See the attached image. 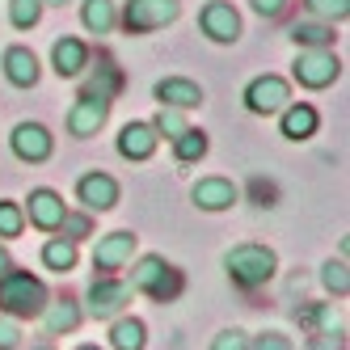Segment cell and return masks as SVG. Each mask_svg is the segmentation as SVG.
<instances>
[{"label": "cell", "mask_w": 350, "mask_h": 350, "mask_svg": "<svg viewBox=\"0 0 350 350\" xmlns=\"http://www.w3.org/2000/svg\"><path fill=\"white\" fill-rule=\"evenodd\" d=\"M46 304H51V299H46V287L30 270L13 266V270L0 274V312L5 317H42Z\"/></svg>", "instance_id": "6da1fadb"}, {"label": "cell", "mask_w": 350, "mask_h": 350, "mask_svg": "<svg viewBox=\"0 0 350 350\" xmlns=\"http://www.w3.org/2000/svg\"><path fill=\"white\" fill-rule=\"evenodd\" d=\"M224 270H228V279L245 291H258L274 279V270H279V258H274V249L266 245H237L224 254Z\"/></svg>", "instance_id": "7a4b0ae2"}, {"label": "cell", "mask_w": 350, "mask_h": 350, "mask_svg": "<svg viewBox=\"0 0 350 350\" xmlns=\"http://www.w3.org/2000/svg\"><path fill=\"white\" fill-rule=\"evenodd\" d=\"M182 287H186L182 270H178V266H169V262L157 258V254H144V258L135 262V270H131V291H144L148 299H157V304H169V299H178Z\"/></svg>", "instance_id": "3957f363"}, {"label": "cell", "mask_w": 350, "mask_h": 350, "mask_svg": "<svg viewBox=\"0 0 350 350\" xmlns=\"http://www.w3.org/2000/svg\"><path fill=\"white\" fill-rule=\"evenodd\" d=\"M178 17H182V0H127V9H122L118 21L127 34H152Z\"/></svg>", "instance_id": "277c9868"}, {"label": "cell", "mask_w": 350, "mask_h": 350, "mask_svg": "<svg viewBox=\"0 0 350 350\" xmlns=\"http://www.w3.org/2000/svg\"><path fill=\"white\" fill-rule=\"evenodd\" d=\"M89 317L93 321H114V317H122V308L131 304V283H122V279H114V274H102V279H93L89 283Z\"/></svg>", "instance_id": "5b68a950"}, {"label": "cell", "mask_w": 350, "mask_h": 350, "mask_svg": "<svg viewBox=\"0 0 350 350\" xmlns=\"http://www.w3.org/2000/svg\"><path fill=\"white\" fill-rule=\"evenodd\" d=\"M342 77V59L329 51V46H321V51H299L295 59V81L304 89H325Z\"/></svg>", "instance_id": "8992f818"}, {"label": "cell", "mask_w": 350, "mask_h": 350, "mask_svg": "<svg viewBox=\"0 0 350 350\" xmlns=\"http://www.w3.org/2000/svg\"><path fill=\"white\" fill-rule=\"evenodd\" d=\"M291 102V89L283 77H254L245 85V106L249 114H283Z\"/></svg>", "instance_id": "52a82bcc"}, {"label": "cell", "mask_w": 350, "mask_h": 350, "mask_svg": "<svg viewBox=\"0 0 350 350\" xmlns=\"http://www.w3.org/2000/svg\"><path fill=\"white\" fill-rule=\"evenodd\" d=\"M9 144H13V157L26 161V165H42L55 152V139H51V131H46L42 122H17Z\"/></svg>", "instance_id": "ba28073f"}, {"label": "cell", "mask_w": 350, "mask_h": 350, "mask_svg": "<svg viewBox=\"0 0 350 350\" xmlns=\"http://www.w3.org/2000/svg\"><path fill=\"white\" fill-rule=\"evenodd\" d=\"M135 245H139V237H135V232H127V228L106 232L102 241H97V249H93V270H102V274H114V270H122V266L131 262Z\"/></svg>", "instance_id": "9c48e42d"}, {"label": "cell", "mask_w": 350, "mask_h": 350, "mask_svg": "<svg viewBox=\"0 0 350 350\" xmlns=\"http://www.w3.org/2000/svg\"><path fill=\"white\" fill-rule=\"evenodd\" d=\"M198 26L211 42H237L241 38V13L228 5V0H207L203 13H198Z\"/></svg>", "instance_id": "30bf717a"}, {"label": "cell", "mask_w": 350, "mask_h": 350, "mask_svg": "<svg viewBox=\"0 0 350 350\" xmlns=\"http://www.w3.org/2000/svg\"><path fill=\"white\" fill-rule=\"evenodd\" d=\"M106 118H110V102H102V97H81V102L68 110V131L77 139H89L106 127Z\"/></svg>", "instance_id": "8fae6325"}, {"label": "cell", "mask_w": 350, "mask_h": 350, "mask_svg": "<svg viewBox=\"0 0 350 350\" xmlns=\"http://www.w3.org/2000/svg\"><path fill=\"white\" fill-rule=\"evenodd\" d=\"M77 198L89 207V211H110L118 207V182L110 178V173H85V178L77 182Z\"/></svg>", "instance_id": "7c38bea8"}, {"label": "cell", "mask_w": 350, "mask_h": 350, "mask_svg": "<svg viewBox=\"0 0 350 350\" xmlns=\"http://www.w3.org/2000/svg\"><path fill=\"white\" fill-rule=\"evenodd\" d=\"M26 215H30V224L38 232H55L59 228V219H64V198L55 194V190H46V186H38V190H30V198H26Z\"/></svg>", "instance_id": "4fadbf2b"}, {"label": "cell", "mask_w": 350, "mask_h": 350, "mask_svg": "<svg viewBox=\"0 0 350 350\" xmlns=\"http://www.w3.org/2000/svg\"><path fill=\"white\" fill-rule=\"evenodd\" d=\"M157 144H161V135L152 131V122H127V127L118 131V157L148 161V157L157 152Z\"/></svg>", "instance_id": "5bb4252c"}, {"label": "cell", "mask_w": 350, "mask_h": 350, "mask_svg": "<svg viewBox=\"0 0 350 350\" xmlns=\"http://www.w3.org/2000/svg\"><path fill=\"white\" fill-rule=\"evenodd\" d=\"M190 198H194L198 211H224V207H232L237 198H241V190L228 178H203V182H194Z\"/></svg>", "instance_id": "9a60e30c"}, {"label": "cell", "mask_w": 350, "mask_h": 350, "mask_svg": "<svg viewBox=\"0 0 350 350\" xmlns=\"http://www.w3.org/2000/svg\"><path fill=\"white\" fill-rule=\"evenodd\" d=\"M157 102L161 106H169V110H194V106H203V89H198L194 81H186V77H165V81H157Z\"/></svg>", "instance_id": "2e32d148"}, {"label": "cell", "mask_w": 350, "mask_h": 350, "mask_svg": "<svg viewBox=\"0 0 350 350\" xmlns=\"http://www.w3.org/2000/svg\"><path fill=\"white\" fill-rule=\"evenodd\" d=\"M51 64H55V72L59 77H81V72L89 68V46L81 42V38H72V34H64L55 46H51Z\"/></svg>", "instance_id": "e0dca14e"}, {"label": "cell", "mask_w": 350, "mask_h": 350, "mask_svg": "<svg viewBox=\"0 0 350 350\" xmlns=\"http://www.w3.org/2000/svg\"><path fill=\"white\" fill-rule=\"evenodd\" d=\"M5 81L13 89H34L38 85V59L30 46H9L5 51Z\"/></svg>", "instance_id": "ac0fdd59"}, {"label": "cell", "mask_w": 350, "mask_h": 350, "mask_svg": "<svg viewBox=\"0 0 350 350\" xmlns=\"http://www.w3.org/2000/svg\"><path fill=\"white\" fill-rule=\"evenodd\" d=\"M81 317H85V312H81L77 299H55V304L42 308V325H46V334H51V338L72 334V329L81 325Z\"/></svg>", "instance_id": "d6986e66"}, {"label": "cell", "mask_w": 350, "mask_h": 350, "mask_svg": "<svg viewBox=\"0 0 350 350\" xmlns=\"http://www.w3.org/2000/svg\"><path fill=\"white\" fill-rule=\"evenodd\" d=\"M317 127H321V114L308 106V102H299V106H287L283 110V135L287 139H308V135H317Z\"/></svg>", "instance_id": "ffe728a7"}, {"label": "cell", "mask_w": 350, "mask_h": 350, "mask_svg": "<svg viewBox=\"0 0 350 350\" xmlns=\"http://www.w3.org/2000/svg\"><path fill=\"white\" fill-rule=\"evenodd\" d=\"M110 346L114 350H144L148 346V325L139 317H114V325H110Z\"/></svg>", "instance_id": "44dd1931"}, {"label": "cell", "mask_w": 350, "mask_h": 350, "mask_svg": "<svg viewBox=\"0 0 350 350\" xmlns=\"http://www.w3.org/2000/svg\"><path fill=\"white\" fill-rule=\"evenodd\" d=\"M81 21H85L89 34H110V30L118 26L114 0H85V5H81Z\"/></svg>", "instance_id": "7402d4cb"}, {"label": "cell", "mask_w": 350, "mask_h": 350, "mask_svg": "<svg viewBox=\"0 0 350 350\" xmlns=\"http://www.w3.org/2000/svg\"><path fill=\"white\" fill-rule=\"evenodd\" d=\"M122 89V72L114 68V64H102L93 72V77L81 85V97H102V102H110V97Z\"/></svg>", "instance_id": "603a6c76"}, {"label": "cell", "mask_w": 350, "mask_h": 350, "mask_svg": "<svg viewBox=\"0 0 350 350\" xmlns=\"http://www.w3.org/2000/svg\"><path fill=\"white\" fill-rule=\"evenodd\" d=\"M291 42L304 46V51H321V46L334 42V26H325V21H295V26H291Z\"/></svg>", "instance_id": "cb8c5ba5"}, {"label": "cell", "mask_w": 350, "mask_h": 350, "mask_svg": "<svg viewBox=\"0 0 350 350\" xmlns=\"http://www.w3.org/2000/svg\"><path fill=\"white\" fill-rule=\"evenodd\" d=\"M42 262H46V270H59V274H68L72 266H77V245H72V241H64V237L46 241V245H42Z\"/></svg>", "instance_id": "d4e9b609"}, {"label": "cell", "mask_w": 350, "mask_h": 350, "mask_svg": "<svg viewBox=\"0 0 350 350\" xmlns=\"http://www.w3.org/2000/svg\"><path fill=\"white\" fill-rule=\"evenodd\" d=\"M173 157H178L182 165L203 161V157H207V135H203V131H194V127H186L178 139H173Z\"/></svg>", "instance_id": "484cf974"}, {"label": "cell", "mask_w": 350, "mask_h": 350, "mask_svg": "<svg viewBox=\"0 0 350 350\" xmlns=\"http://www.w3.org/2000/svg\"><path fill=\"white\" fill-rule=\"evenodd\" d=\"M308 17L325 21V26H334V21H346L350 17V0H304Z\"/></svg>", "instance_id": "4316f807"}, {"label": "cell", "mask_w": 350, "mask_h": 350, "mask_svg": "<svg viewBox=\"0 0 350 350\" xmlns=\"http://www.w3.org/2000/svg\"><path fill=\"white\" fill-rule=\"evenodd\" d=\"M295 317H299V321H304V325H308V329H312V334H329V329H342V325H338V317H334V304H317V308H299Z\"/></svg>", "instance_id": "83f0119b"}, {"label": "cell", "mask_w": 350, "mask_h": 350, "mask_svg": "<svg viewBox=\"0 0 350 350\" xmlns=\"http://www.w3.org/2000/svg\"><path fill=\"white\" fill-rule=\"evenodd\" d=\"M42 17V0H9V21L17 30H34Z\"/></svg>", "instance_id": "f1b7e54d"}, {"label": "cell", "mask_w": 350, "mask_h": 350, "mask_svg": "<svg viewBox=\"0 0 350 350\" xmlns=\"http://www.w3.org/2000/svg\"><path fill=\"white\" fill-rule=\"evenodd\" d=\"M186 127H190V122H186V110H169V106H161V114L152 118V131L165 135V139H178Z\"/></svg>", "instance_id": "f546056e"}, {"label": "cell", "mask_w": 350, "mask_h": 350, "mask_svg": "<svg viewBox=\"0 0 350 350\" xmlns=\"http://www.w3.org/2000/svg\"><path fill=\"white\" fill-rule=\"evenodd\" d=\"M321 283L329 287L338 299H346L350 295V274H346V262L338 258V262H325V270H321Z\"/></svg>", "instance_id": "4dcf8cb0"}, {"label": "cell", "mask_w": 350, "mask_h": 350, "mask_svg": "<svg viewBox=\"0 0 350 350\" xmlns=\"http://www.w3.org/2000/svg\"><path fill=\"white\" fill-rule=\"evenodd\" d=\"M64 241H85V237H93V219L89 215H72V211H64V219H59V228H55Z\"/></svg>", "instance_id": "1f68e13d"}, {"label": "cell", "mask_w": 350, "mask_h": 350, "mask_svg": "<svg viewBox=\"0 0 350 350\" xmlns=\"http://www.w3.org/2000/svg\"><path fill=\"white\" fill-rule=\"evenodd\" d=\"M21 228H26V211L17 203H0V237L13 241V237H21Z\"/></svg>", "instance_id": "d6a6232c"}, {"label": "cell", "mask_w": 350, "mask_h": 350, "mask_svg": "<svg viewBox=\"0 0 350 350\" xmlns=\"http://www.w3.org/2000/svg\"><path fill=\"white\" fill-rule=\"evenodd\" d=\"M249 350H295V342L287 334H279V329H266L258 338H249Z\"/></svg>", "instance_id": "836d02e7"}, {"label": "cell", "mask_w": 350, "mask_h": 350, "mask_svg": "<svg viewBox=\"0 0 350 350\" xmlns=\"http://www.w3.org/2000/svg\"><path fill=\"white\" fill-rule=\"evenodd\" d=\"M211 350H249V334L245 329H219Z\"/></svg>", "instance_id": "e575fe53"}, {"label": "cell", "mask_w": 350, "mask_h": 350, "mask_svg": "<svg viewBox=\"0 0 350 350\" xmlns=\"http://www.w3.org/2000/svg\"><path fill=\"white\" fill-rule=\"evenodd\" d=\"M304 350H346V334L342 329H329V334H312L304 342Z\"/></svg>", "instance_id": "d590c367"}, {"label": "cell", "mask_w": 350, "mask_h": 350, "mask_svg": "<svg viewBox=\"0 0 350 350\" xmlns=\"http://www.w3.org/2000/svg\"><path fill=\"white\" fill-rule=\"evenodd\" d=\"M21 346V329L13 317H0V350H17Z\"/></svg>", "instance_id": "8d00e7d4"}, {"label": "cell", "mask_w": 350, "mask_h": 350, "mask_svg": "<svg viewBox=\"0 0 350 350\" xmlns=\"http://www.w3.org/2000/svg\"><path fill=\"white\" fill-rule=\"evenodd\" d=\"M249 5H254V13H262V17H279L287 9V0H249Z\"/></svg>", "instance_id": "74e56055"}, {"label": "cell", "mask_w": 350, "mask_h": 350, "mask_svg": "<svg viewBox=\"0 0 350 350\" xmlns=\"http://www.w3.org/2000/svg\"><path fill=\"white\" fill-rule=\"evenodd\" d=\"M254 194H258V198H262V207H274V186H266V182H262V178H258V182H254Z\"/></svg>", "instance_id": "f35d334b"}, {"label": "cell", "mask_w": 350, "mask_h": 350, "mask_svg": "<svg viewBox=\"0 0 350 350\" xmlns=\"http://www.w3.org/2000/svg\"><path fill=\"white\" fill-rule=\"evenodd\" d=\"M5 270H13V258L5 254V245H0V274H5Z\"/></svg>", "instance_id": "ab89813d"}, {"label": "cell", "mask_w": 350, "mask_h": 350, "mask_svg": "<svg viewBox=\"0 0 350 350\" xmlns=\"http://www.w3.org/2000/svg\"><path fill=\"white\" fill-rule=\"evenodd\" d=\"M42 5H55V9H64V5H68V0H42Z\"/></svg>", "instance_id": "60d3db41"}, {"label": "cell", "mask_w": 350, "mask_h": 350, "mask_svg": "<svg viewBox=\"0 0 350 350\" xmlns=\"http://www.w3.org/2000/svg\"><path fill=\"white\" fill-rule=\"evenodd\" d=\"M77 350H102V346H77Z\"/></svg>", "instance_id": "b9f144b4"}, {"label": "cell", "mask_w": 350, "mask_h": 350, "mask_svg": "<svg viewBox=\"0 0 350 350\" xmlns=\"http://www.w3.org/2000/svg\"><path fill=\"white\" fill-rule=\"evenodd\" d=\"M42 350H46V346H42Z\"/></svg>", "instance_id": "7bdbcfd3"}]
</instances>
